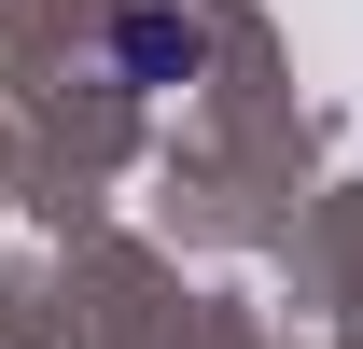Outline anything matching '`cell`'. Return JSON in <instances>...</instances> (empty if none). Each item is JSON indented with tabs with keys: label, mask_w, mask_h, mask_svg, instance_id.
Returning a JSON list of instances; mask_svg holds the SVG:
<instances>
[{
	"label": "cell",
	"mask_w": 363,
	"mask_h": 349,
	"mask_svg": "<svg viewBox=\"0 0 363 349\" xmlns=\"http://www.w3.org/2000/svg\"><path fill=\"white\" fill-rule=\"evenodd\" d=\"M126 84H182V70H196V28H182V14H126Z\"/></svg>",
	"instance_id": "1"
}]
</instances>
